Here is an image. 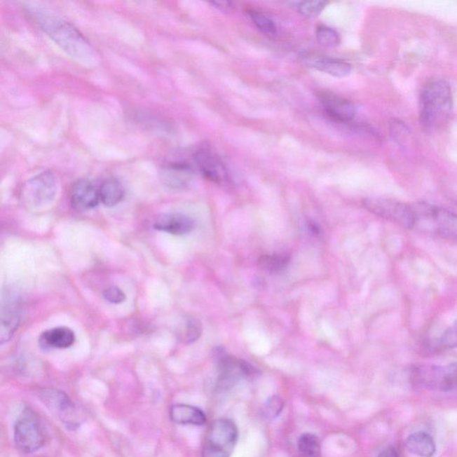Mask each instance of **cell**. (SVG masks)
I'll list each match as a JSON object with an SVG mask.
<instances>
[{
  "label": "cell",
  "instance_id": "27",
  "mask_svg": "<svg viewBox=\"0 0 457 457\" xmlns=\"http://www.w3.org/2000/svg\"><path fill=\"white\" fill-rule=\"evenodd\" d=\"M327 3L325 1H303L296 2V11L306 18H315L318 16L325 8Z\"/></svg>",
  "mask_w": 457,
  "mask_h": 457
},
{
  "label": "cell",
  "instance_id": "2",
  "mask_svg": "<svg viewBox=\"0 0 457 457\" xmlns=\"http://www.w3.org/2000/svg\"><path fill=\"white\" fill-rule=\"evenodd\" d=\"M42 31L74 60L94 64L97 55L87 39L73 25L58 15L40 12L36 14Z\"/></svg>",
  "mask_w": 457,
  "mask_h": 457
},
{
  "label": "cell",
  "instance_id": "22",
  "mask_svg": "<svg viewBox=\"0 0 457 457\" xmlns=\"http://www.w3.org/2000/svg\"><path fill=\"white\" fill-rule=\"evenodd\" d=\"M290 257L286 254H264L257 260V266L264 272L280 273L288 267Z\"/></svg>",
  "mask_w": 457,
  "mask_h": 457
},
{
  "label": "cell",
  "instance_id": "12",
  "mask_svg": "<svg viewBox=\"0 0 457 457\" xmlns=\"http://www.w3.org/2000/svg\"><path fill=\"white\" fill-rule=\"evenodd\" d=\"M321 101L325 113L332 119L338 122L347 123L353 120L357 109L351 101L343 99L334 94H322Z\"/></svg>",
  "mask_w": 457,
  "mask_h": 457
},
{
  "label": "cell",
  "instance_id": "10",
  "mask_svg": "<svg viewBox=\"0 0 457 457\" xmlns=\"http://www.w3.org/2000/svg\"><path fill=\"white\" fill-rule=\"evenodd\" d=\"M194 160L199 172L205 178L217 184H226L228 174L223 160L209 148H201L196 151Z\"/></svg>",
  "mask_w": 457,
  "mask_h": 457
},
{
  "label": "cell",
  "instance_id": "4",
  "mask_svg": "<svg viewBox=\"0 0 457 457\" xmlns=\"http://www.w3.org/2000/svg\"><path fill=\"white\" fill-rule=\"evenodd\" d=\"M410 378L416 386L449 393L457 388V364L414 365L410 369Z\"/></svg>",
  "mask_w": 457,
  "mask_h": 457
},
{
  "label": "cell",
  "instance_id": "18",
  "mask_svg": "<svg viewBox=\"0 0 457 457\" xmlns=\"http://www.w3.org/2000/svg\"><path fill=\"white\" fill-rule=\"evenodd\" d=\"M408 451L419 457H432L436 453V443L426 432L411 434L406 440Z\"/></svg>",
  "mask_w": 457,
  "mask_h": 457
},
{
  "label": "cell",
  "instance_id": "8",
  "mask_svg": "<svg viewBox=\"0 0 457 457\" xmlns=\"http://www.w3.org/2000/svg\"><path fill=\"white\" fill-rule=\"evenodd\" d=\"M14 440L21 452L32 453L38 451L44 445V434L37 416L31 410L26 409L16 421Z\"/></svg>",
  "mask_w": 457,
  "mask_h": 457
},
{
  "label": "cell",
  "instance_id": "17",
  "mask_svg": "<svg viewBox=\"0 0 457 457\" xmlns=\"http://www.w3.org/2000/svg\"><path fill=\"white\" fill-rule=\"evenodd\" d=\"M75 334L73 329L67 327H57L42 333L40 344L44 348H68L74 345Z\"/></svg>",
  "mask_w": 457,
  "mask_h": 457
},
{
  "label": "cell",
  "instance_id": "7",
  "mask_svg": "<svg viewBox=\"0 0 457 457\" xmlns=\"http://www.w3.org/2000/svg\"><path fill=\"white\" fill-rule=\"evenodd\" d=\"M214 357L217 363V388L220 390H228L239 383L241 378L253 377L257 374V369L252 365L225 354L221 348H217Z\"/></svg>",
  "mask_w": 457,
  "mask_h": 457
},
{
  "label": "cell",
  "instance_id": "13",
  "mask_svg": "<svg viewBox=\"0 0 457 457\" xmlns=\"http://www.w3.org/2000/svg\"><path fill=\"white\" fill-rule=\"evenodd\" d=\"M156 230L166 233L182 236L191 233L195 228V221L188 215L172 213L159 215L154 224Z\"/></svg>",
  "mask_w": 457,
  "mask_h": 457
},
{
  "label": "cell",
  "instance_id": "15",
  "mask_svg": "<svg viewBox=\"0 0 457 457\" xmlns=\"http://www.w3.org/2000/svg\"><path fill=\"white\" fill-rule=\"evenodd\" d=\"M193 177L191 166L185 163H172L161 171V179L170 188L186 187Z\"/></svg>",
  "mask_w": 457,
  "mask_h": 457
},
{
  "label": "cell",
  "instance_id": "1",
  "mask_svg": "<svg viewBox=\"0 0 457 457\" xmlns=\"http://www.w3.org/2000/svg\"><path fill=\"white\" fill-rule=\"evenodd\" d=\"M363 207L406 230L457 243V214L447 209L424 202L404 203L383 198H365Z\"/></svg>",
  "mask_w": 457,
  "mask_h": 457
},
{
  "label": "cell",
  "instance_id": "14",
  "mask_svg": "<svg viewBox=\"0 0 457 457\" xmlns=\"http://www.w3.org/2000/svg\"><path fill=\"white\" fill-rule=\"evenodd\" d=\"M21 321V308L18 300L8 299L3 300L1 308V323H0V342L8 341L18 329Z\"/></svg>",
  "mask_w": 457,
  "mask_h": 457
},
{
  "label": "cell",
  "instance_id": "26",
  "mask_svg": "<svg viewBox=\"0 0 457 457\" xmlns=\"http://www.w3.org/2000/svg\"><path fill=\"white\" fill-rule=\"evenodd\" d=\"M316 38L319 43L326 48H335L341 43L338 32L325 25L318 26L316 29Z\"/></svg>",
  "mask_w": 457,
  "mask_h": 457
},
{
  "label": "cell",
  "instance_id": "29",
  "mask_svg": "<svg viewBox=\"0 0 457 457\" xmlns=\"http://www.w3.org/2000/svg\"><path fill=\"white\" fill-rule=\"evenodd\" d=\"M103 295L104 299L112 303H123L126 299L125 292L116 286H112L107 288L104 290Z\"/></svg>",
  "mask_w": 457,
  "mask_h": 457
},
{
  "label": "cell",
  "instance_id": "3",
  "mask_svg": "<svg viewBox=\"0 0 457 457\" xmlns=\"http://www.w3.org/2000/svg\"><path fill=\"white\" fill-rule=\"evenodd\" d=\"M452 109V91L446 81H432L423 88L420 97V123L426 132L442 128L449 121Z\"/></svg>",
  "mask_w": 457,
  "mask_h": 457
},
{
  "label": "cell",
  "instance_id": "32",
  "mask_svg": "<svg viewBox=\"0 0 457 457\" xmlns=\"http://www.w3.org/2000/svg\"><path fill=\"white\" fill-rule=\"evenodd\" d=\"M308 226L309 228V231H312V233L315 235H319L321 233V230H320L318 225L313 223V221H309Z\"/></svg>",
  "mask_w": 457,
  "mask_h": 457
},
{
  "label": "cell",
  "instance_id": "24",
  "mask_svg": "<svg viewBox=\"0 0 457 457\" xmlns=\"http://www.w3.org/2000/svg\"><path fill=\"white\" fill-rule=\"evenodd\" d=\"M251 21L256 25V27L264 35L268 37H275L277 35V26L268 15L264 14L263 12L256 11V9H250L247 11Z\"/></svg>",
  "mask_w": 457,
  "mask_h": 457
},
{
  "label": "cell",
  "instance_id": "19",
  "mask_svg": "<svg viewBox=\"0 0 457 457\" xmlns=\"http://www.w3.org/2000/svg\"><path fill=\"white\" fill-rule=\"evenodd\" d=\"M310 67L315 69L321 71L322 73L328 74L332 76L343 78L348 76L351 73L350 64L344 61L332 60L329 57L309 58L306 62Z\"/></svg>",
  "mask_w": 457,
  "mask_h": 457
},
{
  "label": "cell",
  "instance_id": "20",
  "mask_svg": "<svg viewBox=\"0 0 457 457\" xmlns=\"http://www.w3.org/2000/svg\"><path fill=\"white\" fill-rule=\"evenodd\" d=\"M100 201L106 207H113L125 198V188L117 179H110L100 187Z\"/></svg>",
  "mask_w": 457,
  "mask_h": 457
},
{
  "label": "cell",
  "instance_id": "11",
  "mask_svg": "<svg viewBox=\"0 0 457 457\" xmlns=\"http://www.w3.org/2000/svg\"><path fill=\"white\" fill-rule=\"evenodd\" d=\"M70 201L75 210H91L100 204V188L89 179H78L70 189Z\"/></svg>",
  "mask_w": 457,
  "mask_h": 457
},
{
  "label": "cell",
  "instance_id": "6",
  "mask_svg": "<svg viewBox=\"0 0 457 457\" xmlns=\"http://www.w3.org/2000/svg\"><path fill=\"white\" fill-rule=\"evenodd\" d=\"M58 182L53 172L45 171L31 178L22 186V203L30 208H42L54 201Z\"/></svg>",
  "mask_w": 457,
  "mask_h": 457
},
{
  "label": "cell",
  "instance_id": "25",
  "mask_svg": "<svg viewBox=\"0 0 457 457\" xmlns=\"http://www.w3.org/2000/svg\"><path fill=\"white\" fill-rule=\"evenodd\" d=\"M299 451L301 457H320L321 445L315 434H303L299 440Z\"/></svg>",
  "mask_w": 457,
  "mask_h": 457
},
{
  "label": "cell",
  "instance_id": "23",
  "mask_svg": "<svg viewBox=\"0 0 457 457\" xmlns=\"http://www.w3.org/2000/svg\"><path fill=\"white\" fill-rule=\"evenodd\" d=\"M202 333L201 322L198 319L188 318L185 319L181 329H179L178 338L185 344H191L198 341Z\"/></svg>",
  "mask_w": 457,
  "mask_h": 457
},
{
  "label": "cell",
  "instance_id": "9",
  "mask_svg": "<svg viewBox=\"0 0 457 457\" xmlns=\"http://www.w3.org/2000/svg\"><path fill=\"white\" fill-rule=\"evenodd\" d=\"M41 400L52 412L57 414L62 423L70 429L79 426L80 416L76 407L67 394L58 390H45L41 393Z\"/></svg>",
  "mask_w": 457,
  "mask_h": 457
},
{
  "label": "cell",
  "instance_id": "31",
  "mask_svg": "<svg viewBox=\"0 0 457 457\" xmlns=\"http://www.w3.org/2000/svg\"><path fill=\"white\" fill-rule=\"evenodd\" d=\"M377 457H400V455H398L397 450L394 447H388Z\"/></svg>",
  "mask_w": 457,
  "mask_h": 457
},
{
  "label": "cell",
  "instance_id": "16",
  "mask_svg": "<svg viewBox=\"0 0 457 457\" xmlns=\"http://www.w3.org/2000/svg\"><path fill=\"white\" fill-rule=\"evenodd\" d=\"M170 418L172 422L182 425L200 426L207 422L205 414L199 408L189 404H175L170 409Z\"/></svg>",
  "mask_w": 457,
  "mask_h": 457
},
{
  "label": "cell",
  "instance_id": "28",
  "mask_svg": "<svg viewBox=\"0 0 457 457\" xmlns=\"http://www.w3.org/2000/svg\"><path fill=\"white\" fill-rule=\"evenodd\" d=\"M283 409V401L278 397L269 398L263 407V414L267 419H273L279 416Z\"/></svg>",
  "mask_w": 457,
  "mask_h": 457
},
{
  "label": "cell",
  "instance_id": "21",
  "mask_svg": "<svg viewBox=\"0 0 457 457\" xmlns=\"http://www.w3.org/2000/svg\"><path fill=\"white\" fill-rule=\"evenodd\" d=\"M456 348H457V320L427 347L428 350L432 353H439Z\"/></svg>",
  "mask_w": 457,
  "mask_h": 457
},
{
  "label": "cell",
  "instance_id": "5",
  "mask_svg": "<svg viewBox=\"0 0 457 457\" xmlns=\"http://www.w3.org/2000/svg\"><path fill=\"white\" fill-rule=\"evenodd\" d=\"M233 421L219 419L211 424L205 437L202 457H230L238 439Z\"/></svg>",
  "mask_w": 457,
  "mask_h": 457
},
{
  "label": "cell",
  "instance_id": "30",
  "mask_svg": "<svg viewBox=\"0 0 457 457\" xmlns=\"http://www.w3.org/2000/svg\"><path fill=\"white\" fill-rule=\"evenodd\" d=\"M211 4L215 6V8L221 9V11L224 12L228 11V9H231V6H233V3L228 1L212 2Z\"/></svg>",
  "mask_w": 457,
  "mask_h": 457
}]
</instances>
